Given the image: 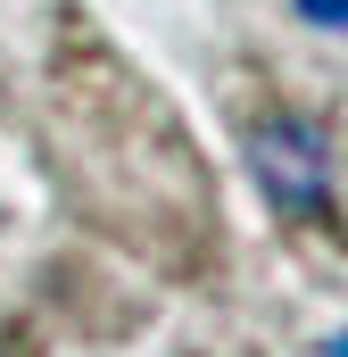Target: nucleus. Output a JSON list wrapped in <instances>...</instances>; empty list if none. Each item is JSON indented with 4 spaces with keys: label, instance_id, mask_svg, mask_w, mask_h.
Returning a JSON list of instances; mask_svg holds the SVG:
<instances>
[{
    "label": "nucleus",
    "instance_id": "nucleus-1",
    "mask_svg": "<svg viewBox=\"0 0 348 357\" xmlns=\"http://www.w3.org/2000/svg\"><path fill=\"white\" fill-rule=\"evenodd\" d=\"M249 175H258L274 216L315 225V216L332 208V142H324V125H307V116H265L258 133H249Z\"/></svg>",
    "mask_w": 348,
    "mask_h": 357
},
{
    "label": "nucleus",
    "instance_id": "nucleus-2",
    "mask_svg": "<svg viewBox=\"0 0 348 357\" xmlns=\"http://www.w3.org/2000/svg\"><path fill=\"white\" fill-rule=\"evenodd\" d=\"M299 17H307V25H332V33H348V0H299Z\"/></svg>",
    "mask_w": 348,
    "mask_h": 357
},
{
    "label": "nucleus",
    "instance_id": "nucleus-3",
    "mask_svg": "<svg viewBox=\"0 0 348 357\" xmlns=\"http://www.w3.org/2000/svg\"><path fill=\"white\" fill-rule=\"evenodd\" d=\"M324 357H348V324H340V333H332V341H324Z\"/></svg>",
    "mask_w": 348,
    "mask_h": 357
}]
</instances>
